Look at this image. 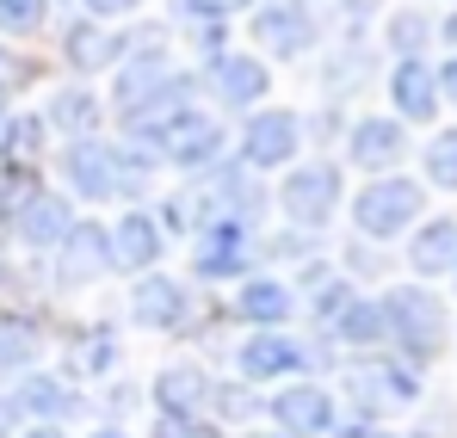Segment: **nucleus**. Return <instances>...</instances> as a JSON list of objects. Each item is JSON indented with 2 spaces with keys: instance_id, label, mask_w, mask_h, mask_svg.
<instances>
[{
  "instance_id": "nucleus-1",
  "label": "nucleus",
  "mask_w": 457,
  "mask_h": 438,
  "mask_svg": "<svg viewBox=\"0 0 457 438\" xmlns=\"http://www.w3.org/2000/svg\"><path fill=\"white\" fill-rule=\"evenodd\" d=\"M266 211H272V192L260 186V173L241 167L235 154H223L217 167L192 173V179H186L154 217H161L167 235H186V241H192L204 222H247V228H260Z\"/></svg>"
},
{
  "instance_id": "nucleus-2",
  "label": "nucleus",
  "mask_w": 457,
  "mask_h": 438,
  "mask_svg": "<svg viewBox=\"0 0 457 438\" xmlns=\"http://www.w3.org/2000/svg\"><path fill=\"white\" fill-rule=\"evenodd\" d=\"M154 161L137 143H112V136H75L56 148V173L62 192L80 204H143L154 192Z\"/></svg>"
},
{
  "instance_id": "nucleus-3",
  "label": "nucleus",
  "mask_w": 457,
  "mask_h": 438,
  "mask_svg": "<svg viewBox=\"0 0 457 438\" xmlns=\"http://www.w3.org/2000/svg\"><path fill=\"white\" fill-rule=\"evenodd\" d=\"M124 143L149 148L161 167H179V173L192 179V173L217 167V161L228 154V130H223V118H211L204 105H179V112L154 118V124H143V130H130Z\"/></svg>"
},
{
  "instance_id": "nucleus-4",
  "label": "nucleus",
  "mask_w": 457,
  "mask_h": 438,
  "mask_svg": "<svg viewBox=\"0 0 457 438\" xmlns=\"http://www.w3.org/2000/svg\"><path fill=\"white\" fill-rule=\"evenodd\" d=\"M378 302H383V334L402 352V365H414V370L433 365L439 346H445V327H452L439 291H427V285H389Z\"/></svg>"
},
{
  "instance_id": "nucleus-5",
  "label": "nucleus",
  "mask_w": 457,
  "mask_h": 438,
  "mask_svg": "<svg viewBox=\"0 0 457 438\" xmlns=\"http://www.w3.org/2000/svg\"><path fill=\"white\" fill-rule=\"evenodd\" d=\"M272 204L285 211L291 228L321 235L328 222L340 217V204H346V173H340V161H291L285 179L272 186Z\"/></svg>"
},
{
  "instance_id": "nucleus-6",
  "label": "nucleus",
  "mask_w": 457,
  "mask_h": 438,
  "mask_svg": "<svg viewBox=\"0 0 457 438\" xmlns=\"http://www.w3.org/2000/svg\"><path fill=\"white\" fill-rule=\"evenodd\" d=\"M247 44H253V56L303 62L321 44V12L309 0H253L247 6Z\"/></svg>"
},
{
  "instance_id": "nucleus-7",
  "label": "nucleus",
  "mask_w": 457,
  "mask_h": 438,
  "mask_svg": "<svg viewBox=\"0 0 457 438\" xmlns=\"http://www.w3.org/2000/svg\"><path fill=\"white\" fill-rule=\"evenodd\" d=\"M420 211H427V186L408 179V173H378L371 186L353 192V228H359L365 241H395V235H408V228L420 222Z\"/></svg>"
},
{
  "instance_id": "nucleus-8",
  "label": "nucleus",
  "mask_w": 457,
  "mask_h": 438,
  "mask_svg": "<svg viewBox=\"0 0 457 438\" xmlns=\"http://www.w3.org/2000/svg\"><path fill=\"white\" fill-rule=\"evenodd\" d=\"M340 383H346L353 414H365V420H383V414L420 401V370L402 365V359H383V352H353V365H346Z\"/></svg>"
},
{
  "instance_id": "nucleus-9",
  "label": "nucleus",
  "mask_w": 457,
  "mask_h": 438,
  "mask_svg": "<svg viewBox=\"0 0 457 438\" xmlns=\"http://www.w3.org/2000/svg\"><path fill=\"white\" fill-rule=\"evenodd\" d=\"M303 112L291 105H260L241 118V136H235V161L253 167V173H285L291 161H303Z\"/></svg>"
},
{
  "instance_id": "nucleus-10",
  "label": "nucleus",
  "mask_w": 457,
  "mask_h": 438,
  "mask_svg": "<svg viewBox=\"0 0 457 438\" xmlns=\"http://www.w3.org/2000/svg\"><path fill=\"white\" fill-rule=\"evenodd\" d=\"M315 370V346L291 327H266V334H241L235 340V376L253 383V389H272V383H297Z\"/></svg>"
},
{
  "instance_id": "nucleus-11",
  "label": "nucleus",
  "mask_w": 457,
  "mask_h": 438,
  "mask_svg": "<svg viewBox=\"0 0 457 438\" xmlns=\"http://www.w3.org/2000/svg\"><path fill=\"white\" fill-rule=\"evenodd\" d=\"M112 272V235H105V222H87L80 217L50 253H44V285L56 296H69V291H87V285H99Z\"/></svg>"
},
{
  "instance_id": "nucleus-12",
  "label": "nucleus",
  "mask_w": 457,
  "mask_h": 438,
  "mask_svg": "<svg viewBox=\"0 0 457 438\" xmlns=\"http://www.w3.org/2000/svg\"><path fill=\"white\" fill-rule=\"evenodd\" d=\"M260 272V228L247 222H204L192 235V278L198 285H241Z\"/></svg>"
},
{
  "instance_id": "nucleus-13",
  "label": "nucleus",
  "mask_w": 457,
  "mask_h": 438,
  "mask_svg": "<svg viewBox=\"0 0 457 438\" xmlns=\"http://www.w3.org/2000/svg\"><path fill=\"white\" fill-rule=\"evenodd\" d=\"M0 401H6L12 420H31V426H69V420L87 414L80 383L62 376V370H25V376H12V389Z\"/></svg>"
},
{
  "instance_id": "nucleus-14",
  "label": "nucleus",
  "mask_w": 457,
  "mask_h": 438,
  "mask_svg": "<svg viewBox=\"0 0 457 438\" xmlns=\"http://www.w3.org/2000/svg\"><path fill=\"white\" fill-rule=\"evenodd\" d=\"M198 93H211L223 112H260L266 105V93H272V69H266V56H253V50H223V56H211V62H198Z\"/></svg>"
},
{
  "instance_id": "nucleus-15",
  "label": "nucleus",
  "mask_w": 457,
  "mask_h": 438,
  "mask_svg": "<svg viewBox=\"0 0 457 438\" xmlns=\"http://www.w3.org/2000/svg\"><path fill=\"white\" fill-rule=\"evenodd\" d=\"M266 414H272V433H278V438H328V433H334V420H340L334 389L315 383V376L278 383L272 401H266Z\"/></svg>"
},
{
  "instance_id": "nucleus-16",
  "label": "nucleus",
  "mask_w": 457,
  "mask_h": 438,
  "mask_svg": "<svg viewBox=\"0 0 457 438\" xmlns=\"http://www.w3.org/2000/svg\"><path fill=\"white\" fill-rule=\"evenodd\" d=\"M192 315H198V291H192L186 278H167L161 266L130 285V321H137L143 334H186Z\"/></svg>"
},
{
  "instance_id": "nucleus-17",
  "label": "nucleus",
  "mask_w": 457,
  "mask_h": 438,
  "mask_svg": "<svg viewBox=\"0 0 457 438\" xmlns=\"http://www.w3.org/2000/svg\"><path fill=\"white\" fill-rule=\"evenodd\" d=\"M75 222H80V211H75V198H69V192H56V186H37V192H31L19 211H12L6 235H12V241H19L31 260H44V253H50V247H56V241L75 228Z\"/></svg>"
},
{
  "instance_id": "nucleus-18",
  "label": "nucleus",
  "mask_w": 457,
  "mask_h": 438,
  "mask_svg": "<svg viewBox=\"0 0 457 438\" xmlns=\"http://www.w3.org/2000/svg\"><path fill=\"white\" fill-rule=\"evenodd\" d=\"M297 291H291V278H278V272H247L241 285H235V296H228V315L247 327V334H266V327H291L297 321Z\"/></svg>"
},
{
  "instance_id": "nucleus-19",
  "label": "nucleus",
  "mask_w": 457,
  "mask_h": 438,
  "mask_svg": "<svg viewBox=\"0 0 457 438\" xmlns=\"http://www.w3.org/2000/svg\"><path fill=\"white\" fill-rule=\"evenodd\" d=\"M105 235H112V272H124V278L154 272L161 253H167V228H161V217H154L149 204H130Z\"/></svg>"
},
{
  "instance_id": "nucleus-20",
  "label": "nucleus",
  "mask_w": 457,
  "mask_h": 438,
  "mask_svg": "<svg viewBox=\"0 0 457 438\" xmlns=\"http://www.w3.org/2000/svg\"><path fill=\"white\" fill-rule=\"evenodd\" d=\"M56 50H62V62L75 74H105L124 62V50H130V31H118V25H99V19H69L62 25V37H56Z\"/></svg>"
},
{
  "instance_id": "nucleus-21",
  "label": "nucleus",
  "mask_w": 457,
  "mask_h": 438,
  "mask_svg": "<svg viewBox=\"0 0 457 438\" xmlns=\"http://www.w3.org/2000/svg\"><path fill=\"white\" fill-rule=\"evenodd\" d=\"M346 161L359 173H395L408 161V124L402 118H353L346 124Z\"/></svg>"
},
{
  "instance_id": "nucleus-22",
  "label": "nucleus",
  "mask_w": 457,
  "mask_h": 438,
  "mask_svg": "<svg viewBox=\"0 0 457 438\" xmlns=\"http://www.w3.org/2000/svg\"><path fill=\"white\" fill-rule=\"evenodd\" d=\"M211 370L204 365H192V359H173V365H161L154 370V383H149V408L154 414H186V420H211L204 408H211Z\"/></svg>"
},
{
  "instance_id": "nucleus-23",
  "label": "nucleus",
  "mask_w": 457,
  "mask_h": 438,
  "mask_svg": "<svg viewBox=\"0 0 457 438\" xmlns=\"http://www.w3.org/2000/svg\"><path fill=\"white\" fill-rule=\"evenodd\" d=\"M389 105L402 124H433L439 118V74L427 69V56H395L389 69Z\"/></svg>"
},
{
  "instance_id": "nucleus-24",
  "label": "nucleus",
  "mask_w": 457,
  "mask_h": 438,
  "mask_svg": "<svg viewBox=\"0 0 457 438\" xmlns=\"http://www.w3.org/2000/svg\"><path fill=\"white\" fill-rule=\"evenodd\" d=\"M44 124H50V136H62V143H75V136H99V124H105V99H99L87 80H69V87H56V93L44 99Z\"/></svg>"
},
{
  "instance_id": "nucleus-25",
  "label": "nucleus",
  "mask_w": 457,
  "mask_h": 438,
  "mask_svg": "<svg viewBox=\"0 0 457 438\" xmlns=\"http://www.w3.org/2000/svg\"><path fill=\"white\" fill-rule=\"evenodd\" d=\"M44 346H50V334H44L37 315H25V309H0V376H6V383L25 376V370H37Z\"/></svg>"
},
{
  "instance_id": "nucleus-26",
  "label": "nucleus",
  "mask_w": 457,
  "mask_h": 438,
  "mask_svg": "<svg viewBox=\"0 0 457 438\" xmlns=\"http://www.w3.org/2000/svg\"><path fill=\"white\" fill-rule=\"evenodd\" d=\"M321 340H340L346 352H378V346H389V334H383V302L378 296H353V302L321 327Z\"/></svg>"
},
{
  "instance_id": "nucleus-27",
  "label": "nucleus",
  "mask_w": 457,
  "mask_h": 438,
  "mask_svg": "<svg viewBox=\"0 0 457 438\" xmlns=\"http://www.w3.org/2000/svg\"><path fill=\"white\" fill-rule=\"evenodd\" d=\"M124 359V346H118V334L105 327V321H93V327H80L75 340H69V370L62 376H75V383H99V376H112Z\"/></svg>"
},
{
  "instance_id": "nucleus-28",
  "label": "nucleus",
  "mask_w": 457,
  "mask_h": 438,
  "mask_svg": "<svg viewBox=\"0 0 457 438\" xmlns=\"http://www.w3.org/2000/svg\"><path fill=\"white\" fill-rule=\"evenodd\" d=\"M457 260V217H427L408 241V272L414 278H439Z\"/></svg>"
},
{
  "instance_id": "nucleus-29",
  "label": "nucleus",
  "mask_w": 457,
  "mask_h": 438,
  "mask_svg": "<svg viewBox=\"0 0 457 438\" xmlns=\"http://www.w3.org/2000/svg\"><path fill=\"white\" fill-rule=\"evenodd\" d=\"M211 426H235V433H247L260 414H266V401H260V389L253 383H241V376H223V383H211Z\"/></svg>"
},
{
  "instance_id": "nucleus-30",
  "label": "nucleus",
  "mask_w": 457,
  "mask_h": 438,
  "mask_svg": "<svg viewBox=\"0 0 457 438\" xmlns=\"http://www.w3.org/2000/svg\"><path fill=\"white\" fill-rule=\"evenodd\" d=\"M50 148V124L44 112H6V136H0V161H19V167H37Z\"/></svg>"
},
{
  "instance_id": "nucleus-31",
  "label": "nucleus",
  "mask_w": 457,
  "mask_h": 438,
  "mask_svg": "<svg viewBox=\"0 0 457 438\" xmlns=\"http://www.w3.org/2000/svg\"><path fill=\"white\" fill-rule=\"evenodd\" d=\"M427 37H433V25H427V12H420V6H395V12L383 19V44H389L395 56H420V50H427Z\"/></svg>"
},
{
  "instance_id": "nucleus-32",
  "label": "nucleus",
  "mask_w": 457,
  "mask_h": 438,
  "mask_svg": "<svg viewBox=\"0 0 457 438\" xmlns=\"http://www.w3.org/2000/svg\"><path fill=\"white\" fill-rule=\"evenodd\" d=\"M50 19V0H0V37H37Z\"/></svg>"
},
{
  "instance_id": "nucleus-33",
  "label": "nucleus",
  "mask_w": 457,
  "mask_h": 438,
  "mask_svg": "<svg viewBox=\"0 0 457 438\" xmlns=\"http://www.w3.org/2000/svg\"><path fill=\"white\" fill-rule=\"evenodd\" d=\"M427 179H433L439 192H457V130H439V136L427 143Z\"/></svg>"
},
{
  "instance_id": "nucleus-34",
  "label": "nucleus",
  "mask_w": 457,
  "mask_h": 438,
  "mask_svg": "<svg viewBox=\"0 0 457 438\" xmlns=\"http://www.w3.org/2000/svg\"><path fill=\"white\" fill-rule=\"evenodd\" d=\"M253 0H173V12L186 19V25H228L235 12H247Z\"/></svg>"
},
{
  "instance_id": "nucleus-35",
  "label": "nucleus",
  "mask_w": 457,
  "mask_h": 438,
  "mask_svg": "<svg viewBox=\"0 0 457 438\" xmlns=\"http://www.w3.org/2000/svg\"><path fill=\"white\" fill-rule=\"evenodd\" d=\"M149 438H217L211 420H186V414H154Z\"/></svg>"
},
{
  "instance_id": "nucleus-36",
  "label": "nucleus",
  "mask_w": 457,
  "mask_h": 438,
  "mask_svg": "<svg viewBox=\"0 0 457 438\" xmlns=\"http://www.w3.org/2000/svg\"><path fill=\"white\" fill-rule=\"evenodd\" d=\"M80 12H87V19H99V25H118V19L143 12V0H80Z\"/></svg>"
},
{
  "instance_id": "nucleus-37",
  "label": "nucleus",
  "mask_w": 457,
  "mask_h": 438,
  "mask_svg": "<svg viewBox=\"0 0 457 438\" xmlns=\"http://www.w3.org/2000/svg\"><path fill=\"white\" fill-rule=\"evenodd\" d=\"M192 44H198V62L223 56L228 50V25H192Z\"/></svg>"
},
{
  "instance_id": "nucleus-38",
  "label": "nucleus",
  "mask_w": 457,
  "mask_h": 438,
  "mask_svg": "<svg viewBox=\"0 0 457 438\" xmlns=\"http://www.w3.org/2000/svg\"><path fill=\"white\" fill-rule=\"evenodd\" d=\"M25 80V69H19V56L6 50V37H0V105H12V87Z\"/></svg>"
},
{
  "instance_id": "nucleus-39",
  "label": "nucleus",
  "mask_w": 457,
  "mask_h": 438,
  "mask_svg": "<svg viewBox=\"0 0 457 438\" xmlns=\"http://www.w3.org/2000/svg\"><path fill=\"white\" fill-rule=\"evenodd\" d=\"M433 74H439V99H452V105H457V56L445 62V69H433Z\"/></svg>"
},
{
  "instance_id": "nucleus-40",
  "label": "nucleus",
  "mask_w": 457,
  "mask_h": 438,
  "mask_svg": "<svg viewBox=\"0 0 457 438\" xmlns=\"http://www.w3.org/2000/svg\"><path fill=\"white\" fill-rule=\"evenodd\" d=\"M137 401V383H112V414H124Z\"/></svg>"
},
{
  "instance_id": "nucleus-41",
  "label": "nucleus",
  "mask_w": 457,
  "mask_h": 438,
  "mask_svg": "<svg viewBox=\"0 0 457 438\" xmlns=\"http://www.w3.org/2000/svg\"><path fill=\"white\" fill-rule=\"evenodd\" d=\"M87 438H137V433H130V426H118V420H99Z\"/></svg>"
},
{
  "instance_id": "nucleus-42",
  "label": "nucleus",
  "mask_w": 457,
  "mask_h": 438,
  "mask_svg": "<svg viewBox=\"0 0 457 438\" xmlns=\"http://www.w3.org/2000/svg\"><path fill=\"white\" fill-rule=\"evenodd\" d=\"M12 278H19V272H12V260H6V241H0V291H12Z\"/></svg>"
},
{
  "instance_id": "nucleus-43",
  "label": "nucleus",
  "mask_w": 457,
  "mask_h": 438,
  "mask_svg": "<svg viewBox=\"0 0 457 438\" xmlns=\"http://www.w3.org/2000/svg\"><path fill=\"white\" fill-rule=\"evenodd\" d=\"M19 438H69V426H25Z\"/></svg>"
},
{
  "instance_id": "nucleus-44",
  "label": "nucleus",
  "mask_w": 457,
  "mask_h": 438,
  "mask_svg": "<svg viewBox=\"0 0 457 438\" xmlns=\"http://www.w3.org/2000/svg\"><path fill=\"white\" fill-rule=\"evenodd\" d=\"M439 37H445V44H452V50H457V12H452V19H445V25H439Z\"/></svg>"
},
{
  "instance_id": "nucleus-45",
  "label": "nucleus",
  "mask_w": 457,
  "mask_h": 438,
  "mask_svg": "<svg viewBox=\"0 0 457 438\" xmlns=\"http://www.w3.org/2000/svg\"><path fill=\"white\" fill-rule=\"evenodd\" d=\"M12 426H19V420H12V414H6V401H0V438H12Z\"/></svg>"
},
{
  "instance_id": "nucleus-46",
  "label": "nucleus",
  "mask_w": 457,
  "mask_h": 438,
  "mask_svg": "<svg viewBox=\"0 0 457 438\" xmlns=\"http://www.w3.org/2000/svg\"><path fill=\"white\" fill-rule=\"evenodd\" d=\"M235 438H278V433H260V426H247V433H235Z\"/></svg>"
},
{
  "instance_id": "nucleus-47",
  "label": "nucleus",
  "mask_w": 457,
  "mask_h": 438,
  "mask_svg": "<svg viewBox=\"0 0 457 438\" xmlns=\"http://www.w3.org/2000/svg\"><path fill=\"white\" fill-rule=\"evenodd\" d=\"M371 438H427V433H371Z\"/></svg>"
},
{
  "instance_id": "nucleus-48",
  "label": "nucleus",
  "mask_w": 457,
  "mask_h": 438,
  "mask_svg": "<svg viewBox=\"0 0 457 438\" xmlns=\"http://www.w3.org/2000/svg\"><path fill=\"white\" fill-rule=\"evenodd\" d=\"M6 112H12V105H0V136H6Z\"/></svg>"
},
{
  "instance_id": "nucleus-49",
  "label": "nucleus",
  "mask_w": 457,
  "mask_h": 438,
  "mask_svg": "<svg viewBox=\"0 0 457 438\" xmlns=\"http://www.w3.org/2000/svg\"><path fill=\"white\" fill-rule=\"evenodd\" d=\"M452 278H457V260H452Z\"/></svg>"
}]
</instances>
